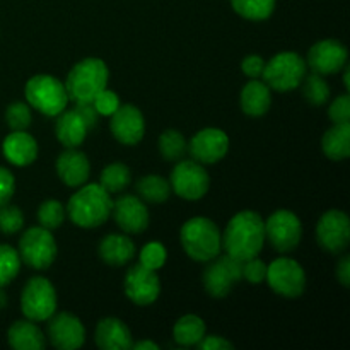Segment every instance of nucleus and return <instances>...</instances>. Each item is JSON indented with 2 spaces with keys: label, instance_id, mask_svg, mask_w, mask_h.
Listing matches in <instances>:
<instances>
[{
  "label": "nucleus",
  "instance_id": "obj_1",
  "mask_svg": "<svg viewBox=\"0 0 350 350\" xmlns=\"http://www.w3.org/2000/svg\"><path fill=\"white\" fill-rule=\"evenodd\" d=\"M226 255L246 262L260 255L265 245V221L258 212L241 211L231 217L221 234Z\"/></svg>",
  "mask_w": 350,
  "mask_h": 350
},
{
  "label": "nucleus",
  "instance_id": "obj_2",
  "mask_svg": "<svg viewBox=\"0 0 350 350\" xmlns=\"http://www.w3.org/2000/svg\"><path fill=\"white\" fill-rule=\"evenodd\" d=\"M111 208V193H108L99 183H84L72 195L65 212L79 228L94 229L108 221Z\"/></svg>",
  "mask_w": 350,
  "mask_h": 350
},
{
  "label": "nucleus",
  "instance_id": "obj_3",
  "mask_svg": "<svg viewBox=\"0 0 350 350\" xmlns=\"http://www.w3.org/2000/svg\"><path fill=\"white\" fill-rule=\"evenodd\" d=\"M109 70L108 65L101 58L89 57L77 62L68 72L65 81V91L70 101L75 105L79 103H92V99L106 89L108 85Z\"/></svg>",
  "mask_w": 350,
  "mask_h": 350
},
{
  "label": "nucleus",
  "instance_id": "obj_4",
  "mask_svg": "<svg viewBox=\"0 0 350 350\" xmlns=\"http://www.w3.org/2000/svg\"><path fill=\"white\" fill-rule=\"evenodd\" d=\"M180 241L195 262H211L221 255L222 239L217 224L207 217H193L181 226Z\"/></svg>",
  "mask_w": 350,
  "mask_h": 350
},
{
  "label": "nucleus",
  "instance_id": "obj_5",
  "mask_svg": "<svg viewBox=\"0 0 350 350\" xmlns=\"http://www.w3.org/2000/svg\"><path fill=\"white\" fill-rule=\"evenodd\" d=\"M308 72L306 60L294 51H282L265 62L262 79L270 89L279 92H289L301 85Z\"/></svg>",
  "mask_w": 350,
  "mask_h": 350
},
{
  "label": "nucleus",
  "instance_id": "obj_6",
  "mask_svg": "<svg viewBox=\"0 0 350 350\" xmlns=\"http://www.w3.org/2000/svg\"><path fill=\"white\" fill-rule=\"evenodd\" d=\"M26 99L33 108L46 116H57L67 108L68 96L64 82L48 74L33 75L26 82Z\"/></svg>",
  "mask_w": 350,
  "mask_h": 350
},
{
  "label": "nucleus",
  "instance_id": "obj_7",
  "mask_svg": "<svg viewBox=\"0 0 350 350\" xmlns=\"http://www.w3.org/2000/svg\"><path fill=\"white\" fill-rule=\"evenodd\" d=\"M17 253L21 256V262H24L31 269L46 270L57 258L58 248L51 231L41 228V226L40 228L34 226L21 236Z\"/></svg>",
  "mask_w": 350,
  "mask_h": 350
},
{
  "label": "nucleus",
  "instance_id": "obj_8",
  "mask_svg": "<svg viewBox=\"0 0 350 350\" xmlns=\"http://www.w3.org/2000/svg\"><path fill=\"white\" fill-rule=\"evenodd\" d=\"M21 310L31 321H46L57 311V291L44 277H33L21 293Z\"/></svg>",
  "mask_w": 350,
  "mask_h": 350
},
{
  "label": "nucleus",
  "instance_id": "obj_9",
  "mask_svg": "<svg viewBox=\"0 0 350 350\" xmlns=\"http://www.w3.org/2000/svg\"><path fill=\"white\" fill-rule=\"evenodd\" d=\"M170 185L178 197L195 202L208 191L211 178L200 163L193 159H180L171 171Z\"/></svg>",
  "mask_w": 350,
  "mask_h": 350
},
{
  "label": "nucleus",
  "instance_id": "obj_10",
  "mask_svg": "<svg viewBox=\"0 0 350 350\" xmlns=\"http://www.w3.org/2000/svg\"><path fill=\"white\" fill-rule=\"evenodd\" d=\"M265 280L273 293L287 299H297L306 289L304 269L293 258H277L267 267Z\"/></svg>",
  "mask_w": 350,
  "mask_h": 350
},
{
  "label": "nucleus",
  "instance_id": "obj_11",
  "mask_svg": "<svg viewBox=\"0 0 350 350\" xmlns=\"http://www.w3.org/2000/svg\"><path fill=\"white\" fill-rule=\"evenodd\" d=\"M243 279V262L229 255H217L204 270V287L208 296L222 299Z\"/></svg>",
  "mask_w": 350,
  "mask_h": 350
},
{
  "label": "nucleus",
  "instance_id": "obj_12",
  "mask_svg": "<svg viewBox=\"0 0 350 350\" xmlns=\"http://www.w3.org/2000/svg\"><path fill=\"white\" fill-rule=\"evenodd\" d=\"M265 238L279 253L293 252L303 238V224L294 212L275 211L265 221Z\"/></svg>",
  "mask_w": 350,
  "mask_h": 350
},
{
  "label": "nucleus",
  "instance_id": "obj_13",
  "mask_svg": "<svg viewBox=\"0 0 350 350\" xmlns=\"http://www.w3.org/2000/svg\"><path fill=\"white\" fill-rule=\"evenodd\" d=\"M318 245L332 255L345 252L350 241V219L344 211H328L317 224Z\"/></svg>",
  "mask_w": 350,
  "mask_h": 350
},
{
  "label": "nucleus",
  "instance_id": "obj_14",
  "mask_svg": "<svg viewBox=\"0 0 350 350\" xmlns=\"http://www.w3.org/2000/svg\"><path fill=\"white\" fill-rule=\"evenodd\" d=\"M123 287H125L126 297L139 306L152 304L161 293V282L156 270L147 269L140 263L132 265L126 270Z\"/></svg>",
  "mask_w": 350,
  "mask_h": 350
},
{
  "label": "nucleus",
  "instance_id": "obj_15",
  "mask_svg": "<svg viewBox=\"0 0 350 350\" xmlns=\"http://www.w3.org/2000/svg\"><path fill=\"white\" fill-rule=\"evenodd\" d=\"M229 150V137L221 129H204L195 133L188 142V152L200 164H215Z\"/></svg>",
  "mask_w": 350,
  "mask_h": 350
},
{
  "label": "nucleus",
  "instance_id": "obj_16",
  "mask_svg": "<svg viewBox=\"0 0 350 350\" xmlns=\"http://www.w3.org/2000/svg\"><path fill=\"white\" fill-rule=\"evenodd\" d=\"M349 51L340 41L323 40L314 43L308 51L306 65L320 75H332L340 72L345 67Z\"/></svg>",
  "mask_w": 350,
  "mask_h": 350
},
{
  "label": "nucleus",
  "instance_id": "obj_17",
  "mask_svg": "<svg viewBox=\"0 0 350 350\" xmlns=\"http://www.w3.org/2000/svg\"><path fill=\"white\" fill-rule=\"evenodd\" d=\"M46 332L51 345L60 350L81 349L85 342V328L82 321L65 311L50 318Z\"/></svg>",
  "mask_w": 350,
  "mask_h": 350
},
{
  "label": "nucleus",
  "instance_id": "obj_18",
  "mask_svg": "<svg viewBox=\"0 0 350 350\" xmlns=\"http://www.w3.org/2000/svg\"><path fill=\"white\" fill-rule=\"evenodd\" d=\"M113 137L123 146H137L146 133L144 115L137 106L120 105L109 122Z\"/></svg>",
  "mask_w": 350,
  "mask_h": 350
},
{
  "label": "nucleus",
  "instance_id": "obj_19",
  "mask_svg": "<svg viewBox=\"0 0 350 350\" xmlns=\"http://www.w3.org/2000/svg\"><path fill=\"white\" fill-rule=\"evenodd\" d=\"M111 215L118 228L126 234H140L149 226V211L139 197L123 195L113 200Z\"/></svg>",
  "mask_w": 350,
  "mask_h": 350
},
{
  "label": "nucleus",
  "instance_id": "obj_20",
  "mask_svg": "<svg viewBox=\"0 0 350 350\" xmlns=\"http://www.w3.org/2000/svg\"><path fill=\"white\" fill-rule=\"evenodd\" d=\"M57 173L58 178L67 187L77 188L88 183L89 173H91V164H89L88 156L81 152L77 147L75 149H67L58 156Z\"/></svg>",
  "mask_w": 350,
  "mask_h": 350
},
{
  "label": "nucleus",
  "instance_id": "obj_21",
  "mask_svg": "<svg viewBox=\"0 0 350 350\" xmlns=\"http://www.w3.org/2000/svg\"><path fill=\"white\" fill-rule=\"evenodd\" d=\"M96 344L103 350H129L133 344L132 332L118 318H103L96 327Z\"/></svg>",
  "mask_w": 350,
  "mask_h": 350
},
{
  "label": "nucleus",
  "instance_id": "obj_22",
  "mask_svg": "<svg viewBox=\"0 0 350 350\" xmlns=\"http://www.w3.org/2000/svg\"><path fill=\"white\" fill-rule=\"evenodd\" d=\"M3 156L14 166H29L38 157V142L33 135L23 132H12L3 140Z\"/></svg>",
  "mask_w": 350,
  "mask_h": 350
},
{
  "label": "nucleus",
  "instance_id": "obj_23",
  "mask_svg": "<svg viewBox=\"0 0 350 350\" xmlns=\"http://www.w3.org/2000/svg\"><path fill=\"white\" fill-rule=\"evenodd\" d=\"M99 258L109 267H123L135 256V245L125 234H108L99 243Z\"/></svg>",
  "mask_w": 350,
  "mask_h": 350
},
{
  "label": "nucleus",
  "instance_id": "obj_24",
  "mask_svg": "<svg viewBox=\"0 0 350 350\" xmlns=\"http://www.w3.org/2000/svg\"><path fill=\"white\" fill-rule=\"evenodd\" d=\"M88 132V125L75 109H68V111L64 109L60 115H57L55 133H57L58 142L67 147V149H75V147L81 146L85 140Z\"/></svg>",
  "mask_w": 350,
  "mask_h": 350
},
{
  "label": "nucleus",
  "instance_id": "obj_25",
  "mask_svg": "<svg viewBox=\"0 0 350 350\" xmlns=\"http://www.w3.org/2000/svg\"><path fill=\"white\" fill-rule=\"evenodd\" d=\"M239 105H241V109L248 116H253V118L263 116L270 109V105H272L270 88L260 79H252L243 88Z\"/></svg>",
  "mask_w": 350,
  "mask_h": 350
},
{
  "label": "nucleus",
  "instance_id": "obj_26",
  "mask_svg": "<svg viewBox=\"0 0 350 350\" xmlns=\"http://www.w3.org/2000/svg\"><path fill=\"white\" fill-rule=\"evenodd\" d=\"M7 342L16 350H43L46 337L31 320H19L7 332Z\"/></svg>",
  "mask_w": 350,
  "mask_h": 350
},
{
  "label": "nucleus",
  "instance_id": "obj_27",
  "mask_svg": "<svg viewBox=\"0 0 350 350\" xmlns=\"http://www.w3.org/2000/svg\"><path fill=\"white\" fill-rule=\"evenodd\" d=\"M323 154L332 161H344L350 156V123H334L321 139Z\"/></svg>",
  "mask_w": 350,
  "mask_h": 350
},
{
  "label": "nucleus",
  "instance_id": "obj_28",
  "mask_svg": "<svg viewBox=\"0 0 350 350\" xmlns=\"http://www.w3.org/2000/svg\"><path fill=\"white\" fill-rule=\"evenodd\" d=\"M205 335V323L202 318L195 314H185L174 323L173 337L178 345L183 347H193L204 338Z\"/></svg>",
  "mask_w": 350,
  "mask_h": 350
},
{
  "label": "nucleus",
  "instance_id": "obj_29",
  "mask_svg": "<svg viewBox=\"0 0 350 350\" xmlns=\"http://www.w3.org/2000/svg\"><path fill=\"white\" fill-rule=\"evenodd\" d=\"M135 188L140 200L149 202V204H164L171 195L170 181L157 174L140 178Z\"/></svg>",
  "mask_w": 350,
  "mask_h": 350
},
{
  "label": "nucleus",
  "instance_id": "obj_30",
  "mask_svg": "<svg viewBox=\"0 0 350 350\" xmlns=\"http://www.w3.org/2000/svg\"><path fill=\"white\" fill-rule=\"evenodd\" d=\"M157 147H159L161 156L166 161H171V163H176V161L183 159L185 154L188 152V142L183 137V133L173 129L161 133Z\"/></svg>",
  "mask_w": 350,
  "mask_h": 350
},
{
  "label": "nucleus",
  "instance_id": "obj_31",
  "mask_svg": "<svg viewBox=\"0 0 350 350\" xmlns=\"http://www.w3.org/2000/svg\"><path fill=\"white\" fill-rule=\"evenodd\" d=\"M130 180H132V173H130L129 166L122 163H113L101 171L99 185L108 193H120L129 187Z\"/></svg>",
  "mask_w": 350,
  "mask_h": 350
},
{
  "label": "nucleus",
  "instance_id": "obj_32",
  "mask_svg": "<svg viewBox=\"0 0 350 350\" xmlns=\"http://www.w3.org/2000/svg\"><path fill=\"white\" fill-rule=\"evenodd\" d=\"M236 14L250 21H265L275 10V0H231Z\"/></svg>",
  "mask_w": 350,
  "mask_h": 350
},
{
  "label": "nucleus",
  "instance_id": "obj_33",
  "mask_svg": "<svg viewBox=\"0 0 350 350\" xmlns=\"http://www.w3.org/2000/svg\"><path fill=\"white\" fill-rule=\"evenodd\" d=\"M303 96L311 106H323L330 98V85L325 81L323 75L310 74L303 79Z\"/></svg>",
  "mask_w": 350,
  "mask_h": 350
},
{
  "label": "nucleus",
  "instance_id": "obj_34",
  "mask_svg": "<svg viewBox=\"0 0 350 350\" xmlns=\"http://www.w3.org/2000/svg\"><path fill=\"white\" fill-rule=\"evenodd\" d=\"M65 215L67 212H65L64 205L55 198H48L38 208V221H40L41 228L48 229V231H55L60 228L65 221Z\"/></svg>",
  "mask_w": 350,
  "mask_h": 350
},
{
  "label": "nucleus",
  "instance_id": "obj_35",
  "mask_svg": "<svg viewBox=\"0 0 350 350\" xmlns=\"http://www.w3.org/2000/svg\"><path fill=\"white\" fill-rule=\"evenodd\" d=\"M21 269V256L9 245H0V287H5L17 277Z\"/></svg>",
  "mask_w": 350,
  "mask_h": 350
},
{
  "label": "nucleus",
  "instance_id": "obj_36",
  "mask_svg": "<svg viewBox=\"0 0 350 350\" xmlns=\"http://www.w3.org/2000/svg\"><path fill=\"white\" fill-rule=\"evenodd\" d=\"M5 122L7 125L12 129V132H23V130L29 129L31 122H33V115L26 103L16 101L7 108L5 111Z\"/></svg>",
  "mask_w": 350,
  "mask_h": 350
},
{
  "label": "nucleus",
  "instance_id": "obj_37",
  "mask_svg": "<svg viewBox=\"0 0 350 350\" xmlns=\"http://www.w3.org/2000/svg\"><path fill=\"white\" fill-rule=\"evenodd\" d=\"M166 256H167L166 248H164L161 243L152 241L142 248V252H140V255H139V258H140L139 263L140 265L147 267V269L156 270L157 272V270L163 269V265L166 263Z\"/></svg>",
  "mask_w": 350,
  "mask_h": 350
},
{
  "label": "nucleus",
  "instance_id": "obj_38",
  "mask_svg": "<svg viewBox=\"0 0 350 350\" xmlns=\"http://www.w3.org/2000/svg\"><path fill=\"white\" fill-rule=\"evenodd\" d=\"M24 226V215L23 211L16 205H2L0 207V231L3 234H14V232L21 231Z\"/></svg>",
  "mask_w": 350,
  "mask_h": 350
},
{
  "label": "nucleus",
  "instance_id": "obj_39",
  "mask_svg": "<svg viewBox=\"0 0 350 350\" xmlns=\"http://www.w3.org/2000/svg\"><path fill=\"white\" fill-rule=\"evenodd\" d=\"M267 277V263L262 262L260 258H250L243 262V279L248 280L253 286L265 282Z\"/></svg>",
  "mask_w": 350,
  "mask_h": 350
},
{
  "label": "nucleus",
  "instance_id": "obj_40",
  "mask_svg": "<svg viewBox=\"0 0 350 350\" xmlns=\"http://www.w3.org/2000/svg\"><path fill=\"white\" fill-rule=\"evenodd\" d=\"M92 106L96 108V111L99 115L111 116L113 113L118 109L120 106V98L113 91H108V89H103L94 99H92Z\"/></svg>",
  "mask_w": 350,
  "mask_h": 350
},
{
  "label": "nucleus",
  "instance_id": "obj_41",
  "mask_svg": "<svg viewBox=\"0 0 350 350\" xmlns=\"http://www.w3.org/2000/svg\"><path fill=\"white\" fill-rule=\"evenodd\" d=\"M328 115L334 123H350V98L349 94L338 96L330 105Z\"/></svg>",
  "mask_w": 350,
  "mask_h": 350
},
{
  "label": "nucleus",
  "instance_id": "obj_42",
  "mask_svg": "<svg viewBox=\"0 0 350 350\" xmlns=\"http://www.w3.org/2000/svg\"><path fill=\"white\" fill-rule=\"evenodd\" d=\"M14 191H16V180H14V174L10 173L9 170H5V167H0V207L9 204Z\"/></svg>",
  "mask_w": 350,
  "mask_h": 350
},
{
  "label": "nucleus",
  "instance_id": "obj_43",
  "mask_svg": "<svg viewBox=\"0 0 350 350\" xmlns=\"http://www.w3.org/2000/svg\"><path fill=\"white\" fill-rule=\"evenodd\" d=\"M263 68H265V60L258 55H248L245 60L241 62V70L245 72V75H248L250 79H260L263 74Z\"/></svg>",
  "mask_w": 350,
  "mask_h": 350
},
{
  "label": "nucleus",
  "instance_id": "obj_44",
  "mask_svg": "<svg viewBox=\"0 0 350 350\" xmlns=\"http://www.w3.org/2000/svg\"><path fill=\"white\" fill-rule=\"evenodd\" d=\"M198 350H232L234 345L226 338L219 337V335H204L200 342L197 344Z\"/></svg>",
  "mask_w": 350,
  "mask_h": 350
},
{
  "label": "nucleus",
  "instance_id": "obj_45",
  "mask_svg": "<svg viewBox=\"0 0 350 350\" xmlns=\"http://www.w3.org/2000/svg\"><path fill=\"white\" fill-rule=\"evenodd\" d=\"M74 109L81 115V118L84 120V123L88 125L89 130L96 129V125H98L99 122V113L96 111L92 103H79V105H75Z\"/></svg>",
  "mask_w": 350,
  "mask_h": 350
},
{
  "label": "nucleus",
  "instance_id": "obj_46",
  "mask_svg": "<svg viewBox=\"0 0 350 350\" xmlns=\"http://www.w3.org/2000/svg\"><path fill=\"white\" fill-rule=\"evenodd\" d=\"M335 275H337L338 282L344 287L350 286V256L344 255L337 263V270H335Z\"/></svg>",
  "mask_w": 350,
  "mask_h": 350
},
{
  "label": "nucleus",
  "instance_id": "obj_47",
  "mask_svg": "<svg viewBox=\"0 0 350 350\" xmlns=\"http://www.w3.org/2000/svg\"><path fill=\"white\" fill-rule=\"evenodd\" d=\"M132 349H135V350H159V345L154 344V342H149V340H142V342H137V344H132Z\"/></svg>",
  "mask_w": 350,
  "mask_h": 350
},
{
  "label": "nucleus",
  "instance_id": "obj_48",
  "mask_svg": "<svg viewBox=\"0 0 350 350\" xmlns=\"http://www.w3.org/2000/svg\"><path fill=\"white\" fill-rule=\"evenodd\" d=\"M345 72H344V84H345V89H350V68H349V65L345 64Z\"/></svg>",
  "mask_w": 350,
  "mask_h": 350
},
{
  "label": "nucleus",
  "instance_id": "obj_49",
  "mask_svg": "<svg viewBox=\"0 0 350 350\" xmlns=\"http://www.w3.org/2000/svg\"><path fill=\"white\" fill-rule=\"evenodd\" d=\"M7 303V297H5V293L2 291V287H0V310H2L3 306H5Z\"/></svg>",
  "mask_w": 350,
  "mask_h": 350
}]
</instances>
